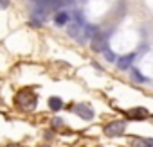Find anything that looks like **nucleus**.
Instances as JSON below:
<instances>
[{"label": "nucleus", "mask_w": 153, "mask_h": 147, "mask_svg": "<svg viewBox=\"0 0 153 147\" xmlns=\"http://www.w3.org/2000/svg\"><path fill=\"white\" fill-rule=\"evenodd\" d=\"M40 147H49V145H40Z\"/></svg>", "instance_id": "nucleus-16"}, {"label": "nucleus", "mask_w": 153, "mask_h": 147, "mask_svg": "<svg viewBox=\"0 0 153 147\" xmlns=\"http://www.w3.org/2000/svg\"><path fill=\"white\" fill-rule=\"evenodd\" d=\"M133 59H135V54H133V52H131V54H126V56H123V57H117V66H119L121 70H128V68L131 66Z\"/></svg>", "instance_id": "nucleus-8"}, {"label": "nucleus", "mask_w": 153, "mask_h": 147, "mask_svg": "<svg viewBox=\"0 0 153 147\" xmlns=\"http://www.w3.org/2000/svg\"><path fill=\"white\" fill-rule=\"evenodd\" d=\"M131 77H133L137 83H148V77H146V76H142V74H140L137 68H131Z\"/></svg>", "instance_id": "nucleus-11"}, {"label": "nucleus", "mask_w": 153, "mask_h": 147, "mask_svg": "<svg viewBox=\"0 0 153 147\" xmlns=\"http://www.w3.org/2000/svg\"><path fill=\"white\" fill-rule=\"evenodd\" d=\"M72 111L76 115H79L83 120H92L94 118V110L88 104H76V106H72Z\"/></svg>", "instance_id": "nucleus-5"}, {"label": "nucleus", "mask_w": 153, "mask_h": 147, "mask_svg": "<svg viewBox=\"0 0 153 147\" xmlns=\"http://www.w3.org/2000/svg\"><path fill=\"white\" fill-rule=\"evenodd\" d=\"M49 108H51L52 111H59V110L63 108V101H61L59 97H51V99H49Z\"/></svg>", "instance_id": "nucleus-10"}, {"label": "nucleus", "mask_w": 153, "mask_h": 147, "mask_svg": "<svg viewBox=\"0 0 153 147\" xmlns=\"http://www.w3.org/2000/svg\"><path fill=\"white\" fill-rule=\"evenodd\" d=\"M97 32H99L97 25H94V24H85V27H83V36H81V40H79V41H85L87 38H90V40H92Z\"/></svg>", "instance_id": "nucleus-7"}, {"label": "nucleus", "mask_w": 153, "mask_h": 147, "mask_svg": "<svg viewBox=\"0 0 153 147\" xmlns=\"http://www.w3.org/2000/svg\"><path fill=\"white\" fill-rule=\"evenodd\" d=\"M131 142H133V147H149L146 140H137V138H133Z\"/></svg>", "instance_id": "nucleus-13"}, {"label": "nucleus", "mask_w": 153, "mask_h": 147, "mask_svg": "<svg viewBox=\"0 0 153 147\" xmlns=\"http://www.w3.org/2000/svg\"><path fill=\"white\" fill-rule=\"evenodd\" d=\"M103 54H105V57H106V61H110V63H114V61H115V54H114V52H112L110 49H106V50H105Z\"/></svg>", "instance_id": "nucleus-12"}, {"label": "nucleus", "mask_w": 153, "mask_h": 147, "mask_svg": "<svg viewBox=\"0 0 153 147\" xmlns=\"http://www.w3.org/2000/svg\"><path fill=\"white\" fill-rule=\"evenodd\" d=\"M128 117L133 118V120H144V118L149 117V111L146 108H133V110L128 111Z\"/></svg>", "instance_id": "nucleus-6"}, {"label": "nucleus", "mask_w": 153, "mask_h": 147, "mask_svg": "<svg viewBox=\"0 0 153 147\" xmlns=\"http://www.w3.org/2000/svg\"><path fill=\"white\" fill-rule=\"evenodd\" d=\"M85 27V18L81 13H72V24L68 25V36L81 40V32Z\"/></svg>", "instance_id": "nucleus-2"}, {"label": "nucleus", "mask_w": 153, "mask_h": 147, "mask_svg": "<svg viewBox=\"0 0 153 147\" xmlns=\"http://www.w3.org/2000/svg\"><path fill=\"white\" fill-rule=\"evenodd\" d=\"M61 124H63L61 118H54V120H52V126H54V127H58V126H61Z\"/></svg>", "instance_id": "nucleus-14"}, {"label": "nucleus", "mask_w": 153, "mask_h": 147, "mask_svg": "<svg viewBox=\"0 0 153 147\" xmlns=\"http://www.w3.org/2000/svg\"><path fill=\"white\" fill-rule=\"evenodd\" d=\"M68 20H70V13H67V11H59V13L54 15V24L56 25H65Z\"/></svg>", "instance_id": "nucleus-9"}, {"label": "nucleus", "mask_w": 153, "mask_h": 147, "mask_svg": "<svg viewBox=\"0 0 153 147\" xmlns=\"http://www.w3.org/2000/svg\"><path fill=\"white\" fill-rule=\"evenodd\" d=\"M7 6H9L7 2H0V7H7Z\"/></svg>", "instance_id": "nucleus-15"}, {"label": "nucleus", "mask_w": 153, "mask_h": 147, "mask_svg": "<svg viewBox=\"0 0 153 147\" xmlns=\"http://www.w3.org/2000/svg\"><path fill=\"white\" fill-rule=\"evenodd\" d=\"M126 129V124L123 120H115V122H110L106 127H105V135L106 136H121Z\"/></svg>", "instance_id": "nucleus-4"}, {"label": "nucleus", "mask_w": 153, "mask_h": 147, "mask_svg": "<svg viewBox=\"0 0 153 147\" xmlns=\"http://www.w3.org/2000/svg\"><path fill=\"white\" fill-rule=\"evenodd\" d=\"M90 49L94 52H105L108 49V34L106 32H97L94 38H92V43H90Z\"/></svg>", "instance_id": "nucleus-3"}, {"label": "nucleus", "mask_w": 153, "mask_h": 147, "mask_svg": "<svg viewBox=\"0 0 153 147\" xmlns=\"http://www.w3.org/2000/svg\"><path fill=\"white\" fill-rule=\"evenodd\" d=\"M36 102H38V97L33 90L25 88V90H20L18 95H16V104L22 106L24 110H34L36 108Z\"/></svg>", "instance_id": "nucleus-1"}]
</instances>
